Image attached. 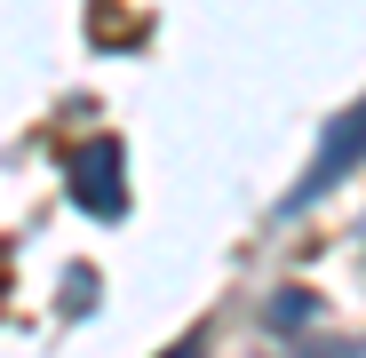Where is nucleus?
<instances>
[{
    "label": "nucleus",
    "mask_w": 366,
    "mask_h": 358,
    "mask_svg": "<svg viewBox=\"0 0 366 358\" xmlns=\"http://www.w3.org/2000/svg\"><path fill=\"white\" fill-rule=\"evenodd\" d=\"M72 175H80V199H88L96 215H104V207H119V159H112V144H88Z\"/></svg>",
    "instance_id": "nucleus-1"
},
{
    "label": "nucleus",
    "mask_w": 366,
    "mask_h": 358,
    "mask_svg": "<svg viewBox=\"0 0 366 358\" xmlns=\"http://www.w3.org/2000/svg\"><path fill=\"white\" fill-rule=\"evenodd\" d=\"M335 136H342V144H335V151L319 159V175H311V184H302V199H311L319 184H335V175H342V167H350V159L366 151V111H350V119H342V128H335Z\"/></svg>",
    "instance_id": "nucleus-2"
},
{
    "label": "nucleus",
    "mask_w": 366,
    "mask_h": 358,
    "mask_svg": "<svg viewBox=\"0 0 366 358\" xmlns=\"http://www.w3.org/2000/svg\"><path fill=\"white\" fill-rule=\"evenodd\" d=\"M175 358H199V350H175Z\"/></svg>",
    "instance_id": "nucleus-3"
}]
</instances>
